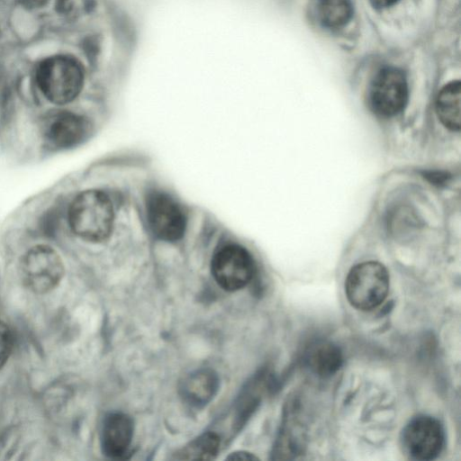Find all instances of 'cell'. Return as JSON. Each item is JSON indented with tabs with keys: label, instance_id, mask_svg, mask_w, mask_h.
Masks as SVG:
<instances>
[{
	"label": "cell",
	"instance_id": "6da1fadb",
	"mask_svg": "<svg viewBox=\"0 0 461 461\" xmlns=\"http://www.w3.org/2000/svg\"><path fill=\"white\" fill-rule=\"evenodd\" d=\"M71 230L81 239L98 242L113 227V210L109 197L98 190H86L71 202L68 212Z\"/></svg>",
	"mask_w": 461,
	"mask_h": 461
},
{
	"label": "cell",
	"instance_id": "7a4b0ae2",
	"mask_svg": "<svg viewBox=\"0 0 461 461\" xmlns=\"http://www.w3.org/2000/svg\"><path fill=\"white\" fill-rule=\"evenodd\" d=\"M37 84L51 103L65 104L73 101L84 84V72L75 59L59 55L42 60L36 70Z\"/></svg>",
	"mask_w": 461,
	"mask_h": 461
},
{
	"label": "cell",
	"instance_id": "3957f363",
	"mask_svg": "<svg viewBox=\"0 0 461 461\" xmlns=\"http://www.w3.org/2000/svg\"><path fill=\"white\" fill-rule=\"evenodd\" d=\"M389 285V274L384 266L376 261H366L349 270L345 282V294L354 308L371 311L385 300Z\"/></svg>",
	"mask_w": 461,
	"mask_h": 461
},
{
	"label": "cell",
	"instance_id": "277c9868",
	"mask_svg": "<svg viewBox=\"0 0 461 461\" xmlns=\"http://www.w3.org/2000/svg\"><path fill=\"white\" fill-rule=\"evenodd\" d=\"M19 275L28 290L43 294L59 285L64 276V265L53 248L40 244L23 254L19 264Z\"/></svg>",
	"mask_w": 461,
	"mask_h": 461
},
{
	"label": "cell",
	"instance_id": "5b68a950",
	"mask_svg": "<svg viewBox=\"0 0 461 461\" xmlns=\"http://www.w3.org/2000/svg\"><path fill=\"white\" fill-rule=\"evenodd\" d=\"M400 445L403 454L410 459L433 460L441 454L445 446L443 426L429 415L413 417L401 432Z\"/></svg>",
	"mask_w": 461,
	"mask_h": 461
},
{
	"label": "cell",
	"instance_id": "8992f818",
	"mask_svg": "<svg viewBox=\"0 0 461 461\" xmlns=\"http://www.w3.org/2000/svg\"><path fill=\"white\" fill-rule=\"evenodd\" d=\"M368 100L376 114L390 117L400 113L408 100V85L403 72L392 67L381 69L371 82Z\"/></svg>",
	"mask_w": 461,
	"mask_h": 461
},
{
	"label": "cell",
	"instance_id": "52a82bcc",
	"mask_svg": "<svg viewBox=\"0 0 461 461\" xmlns=\"http://www.w3.org/2000/svg\"><path fill=\"white\" fill-rule=\"evenodd\" d=\"M254 272L251 256L240 246L223 247L212 261V274L216 283L225 291L242 289L250 282Z\"/></svg>",
	"mask_w": 461,
	"mask_h": 461
},
{
	"label": "cell",
	"instance_id": "ba28073f",
	"mask_svg": "<svg viewBox=\"0 0 461 461\" xmlns=\"http://www.w3.org/2000/svg\"><path fill=\"white\" fill-rule=\"evenodd\" d=\"M91 132L90 122L83 115L59 111L49 115L42 125L46 145L54 149H67L83 142Z\"/></svg>",
	"mask_w": 461,
	"mask_h": 461
},
{
	"label": "cell",
	"instance_id": "9c48e42d",
	"mask_svg": "<svg viewBox=\"0 0 461 461\" xmlns=\"http://www.w3.org/2000/svg\"><path fill=\"white\" fill-rule=\"evenodd\" d=\"M148 221L154 234L161 240L173 241L185 231V218L178 204L164 193H153L147 203Z\"/></svg>",
	"mask_w": 461,
	"mask_h": 461
},
{
	"label": "cell",
	"instance_id": "30bf717a",
	"mask_svg": "<svg viewBox=\"0 0 461 461\" xmlns=\"http://www.w3.org/2000/svg\"><path fill=\"white\" fill-rule=\"evenodd\" d=\"M133 420L122 412L110 413L104 420L101 429V448L111 458L123 456L131 447L133 438Z\"/></svg>",
	"mask_w": 461,
	"mask_h": 461
},
{
	"label": "cell",
	"instance_id": "8fae6325",
	"mask_svg": "<svg viewBox=\"0 0 461 461\" xmlns=\"http://www.w3.org/2000/svg\"><path fill=\"white\" fill-rule=\"evenodd\" d=\"M218 389V375L210 368H200L183 379L179 385V393L188 405L202 408L213 399Z\"/></svg>",
	"mask_w": 461,
	"mask_h": 461
},
{
	"label": "cell",
	"instance_id": "7c38bea8",
	"mask_svg": "<svg viewBox=\"0 0 461 461\" xmlns=\"http://www.w3.org/2000/svg\"><path fill=\"white\" fill-rule=\"evenodd\" d=\"M305 363L314 375L329 377L340 369L343 355L340 348L333 342L319 340L312 343L307 349Z\"/></svg>",
	"mask_w": 461,
	"mask_h": 461
},
{
	"label": "cell",
	"instance_id": "4fadbf2b",
	"mask_svg": "<svg viewBox=\"0 0 461 461\" xmlns=\"http://www.w3.org/2000/svg\"><path fill=\"white\" fill-rule=\"evenodd\" d=\"M436 110L445 127L459 131L461 127V83L453 81L438 93Z\"/></svg>",
	"mask_w": 461,
	"mask_h": 461
},
{
	"label": "cell",
	"instance_id": "5bb4252c",
	"mask_svg": "<svg viewBox=\"0 0 461 461\" xmlns=\"http://www.w3.org/2000/svg\"><path fill=\"white\" fill-rule=\"evenodd\" d=\"M220 447V436L215 432L206 431L178 449L172 459L212 460L217 456Z\"/></svg>",
	"mask_w": 461,
	"mask_h": 461
},
{
	"label": "cell",
	"instance_id": "9a60e30c",
	"mask_svg": "<svg viewBox=\"0 0 461 461\" xmlns=\"http://www.w3.org/2000/svg\"><path fill=\"white\" fill-rule=\"evenodd\" d=\"M317 14L321 23L329 28H339L352 17L350 0H318Z\"/></svg>",
	"mask_w": 461,
	"mask_h": 461
},
{
	"label": "cell",
	"instance_id": "2e32d148",
	"mask_svg": "<svg viewBox=\"0 0 461 461\" xmlns=\"http://www.w3.org/2000/svg\"><path fill=\"white\" fill-rule=\"evenodd\" d=\"M14 348V336L10 328L0 320V369L8 360Z\"/></svg>",
	"mask_w": 461,
	"mask_h": 461
},
{
	"label": "cell",
	"instance_id": "e0dca14e",
	"mask_svg": "<svg viewBox=\"0 0 461 461\" xmlns=\"http://www.w3.org/2000/svg\"><path fill=\"white\" fill-rule=\"evenodd\" d=\"M226 459L228 460H257L258 457L252 453L247 451H236L230 453Z\"/></svg>",
	"mask_w": 461,
	"mask_h": 461
},
{
	"label": "cell",
	"instance_id": "ac0fdd59",
	"mask_svg": "<svg viewBox=\"0 0 461 461\" xmlns=\"http://www.w3.org/2000/svg\"><path fill=\"white\" fill-rule=\"evenodd\" d=\"M371 3L379 8H385L394 5L399 0H370Z\"/></svg>",
	"mask_w": 461,
	"mask_h": 461
},
{
	"label": "cell",
	"instance_id": "d6986e66",
	"mask_svg": "<svg viewBox=\"0 0 461 461\" xmlns=\"http://www.w3.org/2000/svg\"><path fill=\"white\" fill-rule=\"evenodd\" d=\"M28 6H38L44 3L45 0H22Z\"/></svg>",
	"mask_w": 461,
	"mask_h": 461
}]
</instances>
